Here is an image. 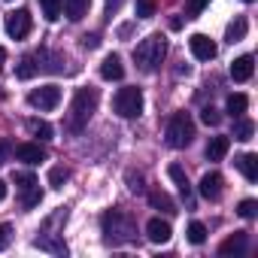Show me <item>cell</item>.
<instances>
[{"mask_svg":"<svg viewBox=\"0 0 258 258\" xmlns=\"http://www.w3.org/2000/svg\"><path fill=\"white\" fill-rule=\"evenodd\" d=\"M100 228H103V240L109 246H124V243H134L137 240V225L134 219L121 213V210H106L100 216Z\"/></svg>","mask_w":258,"mask_h":258,"instance_id":"1","label":"cell"},{"mask_svg":"<svg viewBox=\"0 0 258 258\" xmlns=\"http://www.w3.org/2000/svg\"><path fill=\"white\" fill-rule=\"evenodd\" d=\"M94 109H97V91L94 88H76V94L70 100V112H67L64 127H67L70 134H79L82 127L88 124V118L94 115Z\"/></svg>","mask_w":258,"mask_h":258,"instance_id":"2","label":"cell"},{"mask_svg":"<svg viewBox=\"0 0 258 258\" xmlns=\"http://www.w3.org/2000/svg\"><path fill=\"white\" fill-rule=\"evenodd\" d=\"M164 58H167V40L161 34H149L134 46V61L143 73H155L164 64Z\"/></svg>","mask_w":258,"mask_h":258,"instance_id":"3","label":"cell"},{"mask_svg":"<svg viewBox=\"0 0 258 258\" xmlns=\"http://www.w3.org/2000/svg\"><path fill=\"white\" fill-rule=\"evenodd\" d=\"M191 140H195V121H191V115L188 112H173L170 121H167V143L173 149H185V146H191Z\"/></svg>","mask_w":258,"mask_h":258,"instance_id":"4","label":"cell"},{"mask_svg":"<svg viewBox=\"0 0 258 258\" xmlns=\"http://www.w3.org/2000/svg\"><path fill=\"white\" fill-rule=\"evenodd\" d=\"M112 106L121 118H137L143 112V91L137 85H127V88H118L115 97H112Z\"/></svg>","mask_w":258,"mask_h":258,"instance_id":"5","label":"cell"},{"mask_svg":"<svg viewBox=\"0 0 258 258\" xmlns=\"http://www.w3.org/2000/svg\"><path fill=\"white\" fill-rule=\"evenodd\" d=\"M28 103L34 109H55L61 103V88L58 85H40L28 94Z\"/></svg>","mask_w":258,"mask_h":258,"instance_id":"6","label":"cell"},{"mask_svg":"<svg viewBox=\"0 0 258 258\" xmlns=\"http://www.w3.org/2000/svg\"><path fill=\"white\" fill-rule=\"evenodd\" d=\"M7 34L13 40H25L31 34V13L28 10H16L7 16Z\"/></svg>","mask_w":258,"mask_h":258,"instance_id":"7","label":"cell"},{"mask_svg":"<svg viewBox=\"0 0 258 258\" xmlns=\"http://www.w3.org/2000/svg\"><path fill=\"white\" fill-rule=\"evenodd\" d=\"M188 46H191V55L198 58V61H213L216 58V43L207 37V34H195L191 40H188Z\"/></svg>","mask_w":258,"mask_h":258,"instance_id":"8","label":"cell"},{"mask_svg":"<svg viewBox=\"0 0 258 258\" xmlns=\"http://www.w3.org/2000/svg\"><path fill=\"white\" fill-rule=\"evenodd\" d=\"M222 185H225V182H222V176L213 170V173H204V176H201L198 191H201V198H204V201H219V198H222Z\"/></svg>","mask_w":258,"mask_h":258,"instance_id":"9","label":"cell"},{"mask_svg":"<svg viewBox=\"0 0 258 258\" xmlns=\"http://www.w3.org/2000/svg\"><path fill=\"white\" fill-rule=\"evenodd\" d=\"M16 158L34 167V164L46 161V149H43L40 143H19V146H16Z\"/></svg>","mask_w":258,"mask_h":258,"instance_id":"10","label":"cell"},{"mask_svg":"<svg viewBox=\"0 0 258 258\" xmlns=\"http://www.w3.org/2000/svg\"><path fill=\"white\" fill-rule=\"evenodd\" d=\"M146 237H149L155 246L167 243V240L173 237V231H170V222H164V219H149V225H146Z\"/></svg>","mask_w":258,"mask_h":258,"instance_id":"11","label":"cell"},{"mask_svg":"<svg viewBox=\"0 0 258 258\" xmlns=\"http://www.w3.org/2000/svg\"><path fill=\"white\" fill-rule=\"evenodd\" d=\"M246 246H249L246 231H234V234L219 246V255H243V252H246Z\"/></svg>","mask_w":258,"mask_h":258,"instance_id":"12","label":"cell"},{"mask_svg":"<svg viewBox=\"0 0 258 258\" xmlns=\"http://www.w3.org/2000/svg\"><path fill=\"white\" fill-rule=\"evenodd\" d=\"M100 76H103L106 82L121 79V76H124V64H121V58H118V55H106L103 64H100Z\"/></svg>","mask_w":258,"mask_h":258,"instance_id":"13","label":"cell"},{"mask_svg":"<svg viewBox=\"0 0 258 258\" xmlns=\"http://www.w3.org/2000/svg\"><path fill=\"white\" fill-rule=\"evenodd\" d=\"M252 70H255V58H252V55H240V58L231 64V79H234V82H246V79L252 76Z\"/></svg>","mask_w":258,"mask_h":258,"instance_id":"14","label":"cell"},{"mask_svg":"<svg viewBox=\"0 0 258 258\" xmlns=\"http://www.w3.org/2000/svg\"><path fill=\"white\" fill-rule=\"evenodd\" d=\"M34 246L43 249V252H52V255H67V246L58 240V234H46V237L40 234V237L34 240Z\"/></svg>","mask_w":258,"mask_h":258,"instance_id":"15","label":"cell"},{"mask_svg":"<svg viewBox=\"0 0 258 258\" xmlns=\"http://www.w3.org/2000/svg\"><path fill=\"white\" fill-rule=\"evenodd\" d=\"M237 167H240V173H243L249 182H255V179H258V155H252V152L240 155V158H237Z\"/></svg>","mask_w":258,"mask_h":258,"instance_id":"16","label":"cell"},{"mask_svg":"<svg viewBox=\"0 0 258 258\" xmlns=\"http://www.w3.org/2000/svg\"><path fill=\"white\" fill-rule=\"evenodd\" d=\"M61 7H64V13H67V19H70V22H79V19L88 13L91 0H61Z\"/></svg>","mask_w":258,"mask_h":258,"instance_id":"17","label":"cell"},{"mask_svg":"<svg viewBox=\"0 0 258 258\" xmlns=\"http://www.w3.org/2000/svg\"><path fill=\"white\" fill-rule=\"evenodd\" d=\"M228 146H231L228 137H213V140L207 143V158H210V161H222V158L228 155Z\"/></svg>","mask_w":258,"mask_h":258,"instance_id":"18","label":"cell"},{"mask_svg":"<svg viewBox=\"0 0 258 258\" xmlns=\"http://www.w3.org/2000/svg\"><path fill=\"white\" fill-rule=\"evenodd\" d=\"M149 204L155 207V210H161V213H176V201L167 195V191H149Z\"/></svg>","mask_w":258,"mask_h":258,"instance_id":"19","label":"cell"},{"mask_svg":"<svg viewBox=\"0 0 258 258\" xmlns=\"http://www.w3.org/2000/svg\"><path fill=\"white\" fill-rule=\"evenodd\" d=\"M167 173H170V179L176 182V188L182 191V198L188 201V198H191V185H188V176H185V170H182L179 164H170V167H167Z\"/></svg>","mask_w":258,"mask_h":258,"instance_id":"20","label":"cell"},{"mask_svg":"<svg viewBox=\"0 0 258 258\" xmlns=\"http://www.w3.org/2000/svg\"><path fill=\"white\" fill-rule=\"evenodd\" d=\"M246 31H249V22H246L243 16H237V19L228 25V34H225V37H228V43H240V40L246 37Z\"/></svg>","mask_w":258,"mask_h":258,"instance_id":"21","label":"cell"},{"mask_svg":"<svg viewBox=\"0 0 258 258\" xmlns=\"http://www.w3.org/2000/svg\"><path fill=\"white\" fill-rule=\"evenodd\" d=\"M37 70H40V64H37V55H25V58L19 61V67H16V76H19V79H31Z\"/></svg>","mask_w":258,"mask_h":258,"instance_id":"22","label":"cell"},{"mask_svg":"<svg viewBox=\"0 0 258 258\" xmlns=\"http://www.w3.org/2000/svg\"><path fill=\"white\" fill-rule=\"evenodd\" d=\"M28 131L40 140H52V124L43 121V118H28Z\"/></svg>","mask_w":258,"mask_h":258,"instance_id":"23","label":"cell"},{"mask_svg":"<svg viewBox=\"0 0 258 258\" xmlns=\"http://www.w3.org/2000/svg\"><path fill=\"white\" fill-rule=\"evenodd\" d=\"M246 106H249V97H246V94H231V97H228V112H231V118H240V115L246 112Z\"/></svg>","mask_w":258,"mask_h":258,"instance_id":"24","label":"cell"},{"mask_svg":"<svg viewBox=\"0 0 258 258\" xmlns=\"http://www.w3.org/2000/svg\"><path fill=\"white\" fill-rule=\"evenodd\" d=\"M252 134H255V124L249 121V118H237V124H234V137L237 140H252Z\"/></svg>","mask_w":258,"mask_h":258,"instance_id":"25","label":"cell"},{"mask_svg":"<svg viewBox=\"0 0 258 258\" xmlns=\"http://www.w3.org/2000/svg\"><path fill=\"white\" fill-rule=\"evenodd\" d=\"M40 10L49 22H58L61 19V0H40Z\"/></svg>","mask_w":258,"mask_h":258,"instance_id":"26","label":"cell"},{"mask_svg":"<svg viewBox=\"0 0 258 258\" xmlns=\"http://www.w3.org/2000/svg\"><path fill=\"white\" fill-rule=\"evenodd\" d=\"M22 195H25V198H22V204H25V210H31V207H37V204L43 201V191H40V182H37V185H31V188H25Z\"/></svg>","mask_w":258,"mask_h":258,"instance_id":"27","label":"cell"},{"mask_svg":"<svg viewBox=\"0 0 258 258\" xmlns=\"http://www.w3.org/2000/svg\"><path fill=\"white\" fill-rule=\"evenodd\" d=\"M67 179H70V170H67V167H52V170H49V185H52V188H61Z\"/></svg>","mask_w":258,"mask_h":258,"instance_id":"28","label":"cell"},{"mask_svg":"<svg viewBox=\"0 0 258 258\" xmlns=\"http://www.w3.org/2000/svg\"><path fill=\"white\" fill-rule=\"evenodd\" d=\"M188 240H191L195 246H201V243L207 240V228H204V222H191V225H188Z\"/></svg>","mask_w":258,"mask_h":258,"instance_id":"29","label":"cell"},{"mask_svg":"<svg viewBox=\"0 0 258 258\" xmlns=\"http://www.w3.org/2000/svg\"><path fill=\"white\" fill-rule=\"evenodd\" d=\"M137 7V19H152L155 16V0H134Z\"/></svg>","mask_w":258,"mask_h":258,"instance_id":"30","label":"cell"},{"mask_svg":"<svg viewBox=\"0 0 258 258\" xmlns=\"http://www.w3.org/2000/svg\"><path fill=\"white\" fill-rule=\"evenodd\" d=\"M201 121H204V124H210V127H216V124L222 121V115H219V109L204 106V109H201Z\"/></svg>","mask_w":258,"mask_h":258,"instance_id":"31","label":"cell"},{"mask_svg":"<svg viewBox=\"0 0 258 258\" xmlns=\"http://www.w3.org/2000/svg\"><path fill=\"white\" fill-rule=\"evenodd\" d=\"M237 213H240L243 219H252V216L258 213V204H255L252 198H246V201H240V207H237Z\"/></svg>","mask_w":258,"mask_h":258,"instance_id":"32","label":"cell"},{"mask_svg":"<svg viewBox=\"0 0 258 258\" xmlns=\"http://www.w3.org/2000/svg\"><path fill=\"white\" fill-rule=\"evenodd\" d=\"M127 188H131L134 195H143V191H146V185H143V176L131 170V173H127Z\"/></svg>","mask_w":258,"mask_h":258,"instance_id":"33","label":"cell"},{"mask_svg":"<svg viewBox=\"0 0 258 258\" xmlns=\"http://www.w3.org/2000/svg\"><path fill=\"white\" fill-rule=\"evenodd\" d=\"M207 4H210V0H188V7H185V13H188V19H195V16H201Z\"/></svg>","mask_w":258,"mask_h":258,"instance_id":"34","label":"cell"},{"mask_svg":"<svg viewBox=\"0 0 258 258\" xmlns=\"http://www.w3.org/2000/svg\"><path fill=\"white\" fill-rule=\"evenodd\" d=\"M10 240H13V225H0V252H4L7 246H10Z\"/></svg>","mask_w":258,"mask_h":258,"instance_id":"35","label":"cell"},{"mask_svg":"<svg viewBox=\"0 0 258 258\" xmlns=\"http://www.w3.org/2000/svg\"><path fill=\"white\" fill-rule=\"evenodd\" d=\"M16 185L25 191V188H31V185H37V179H34V173H16Z\"/></svg>","mask_w":258,"mask_h":258,"instance_id":"36","label":"cell"},{"mask_svg":"<svg viewBox=\"0 0 258 258\" xmlns=\"http://www.w3.org/2000/svg\"><path fill=\"white\" fill-rule=\"evenodd\" d=\"M97 43H100L97 34H85V37H82V46H85V49H97Z\"/></svg>","mask_w":258,"mask_h":258,"instance_id":"37","label":"cell"},{"mask_svg":"<svg viewBox=\"0 0 258 258\" xmlns=\"http://www.w3.org/2000/svg\"><path fill=\"white\" fill-rule=\"evenodd\" d=\"M118 4H121V0H106V13L112 16V10H118Z\"/></svg>","mask_w":258,"mask_h":258,"instance_id":"38","label":"cell"},{"mask_svg":"<svg viewBox=\"0 0 258 258\" xmlns=\"http://www.w3.org/2000/svg\"><path fill=\"white\" fill-rule=\"evenodd\" d=\"M0 201H7V182L0 179Z\"/></svg>","mask_w":258,"mask_h":258,"instance_id":"39","label":"cell"},{"mask_svg":"<svg viewBox=\"0 0 258 258\" xmlns=\"http://www.w3.org/2000/svg\"><path fill=\"white\" fill-rule=\"evenodd\" d=\"M4 61H7V49H4V46H0V64H4Z\"/></svg>","mask_w":258,"mask_h":258,"instance_id":"40","label":"cell"},{"mask_svg":"<svg viewBox=\"0 0 258 258\" xmlns=\"http://www.w3.org/2000/svg\"><path fill=\"white\" fill-rule=\"evenodd\" d=\"M243 4H252V0H243Z\"/></svg>","mask_w":258,"mask_h":258,"instance_id":"41","label":"cell"},{"mask_svg":"<svg viewBox=\"0 0 258 258\" xmlns=\"http://www.w3.org/2000/svg\"><path fill=\"white\" fill-rule=\"evenodd\" d=\"M7 4H13V0H7Z\"/></svg>","mask_w":258,"mask_h":258,"instance_id":"42","label":"cell"}]
</instances>
